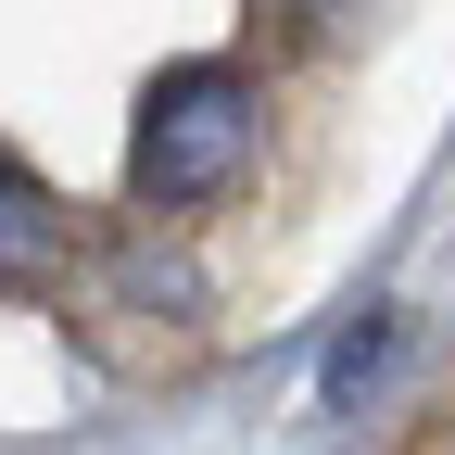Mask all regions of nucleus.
Returning <instances> with one entry per match:
<instances>
[{
  "instance_id": "obj_1",
  "label": "nucleus",
  "mask_w": 455,
  "mask_h": 455,
  "mask_svg": "<svg viewBox=\"0 0 455 455\" xmlns=\"http://www.w3.org/2000/svg\"><path fill=\"white\" fill-rule=\"evenodd\" d=\"M241 164H253V76H241V64L152 76L140 127H127V190H140L152 215H190V203H215V190H241Z\"/></svg>"
},
{
  "instance_id": "obj_2",
  "label": "nucleus",
  "mask_w": 455,
  "mask_h": 455,
  "mask_svg": "<svg viewBox=\"0 0 455 455\" xmlns=\"http://www.w3.org/2000/svg\"><path fill=\"white\" fill-rule=\"evenodd\" d=\"M64 266H76V215L0 152V278H64Z\"/></svg>"
},
{
  "instance_id": "obj_3",
  "label": "nucleus",
  "mask_w": 455,
  "mask_h": 455,
  "mask_svg": "<svg viewBox=\"0 0 455 455\" xmlns=\"http://www.w3.org/2000/svg\"><path fill=\"white\" fill-rule=\"evenodd\" d=\"M379 355H392V316L367 304L355 329L329 341V367H316V405H329V418H355V405H367V379H379Z\"/></svg>"
},
{
  "instance_id": "obj_4",
  "label": "nucleus",
  "mask_w": 455,
  "mask_h": 455,
  "mask_svg": "<svg viewBox=\"0 0 455 455\" xmlns=\"http://www.w3.org/2000/svg\"><path fill=\"white\" fill-rule=\"evenodd\" d=\"M266 13H291V26H304V38H316V26H329V13H355V0H266Z\"/></svg>"
}]
</instances>
